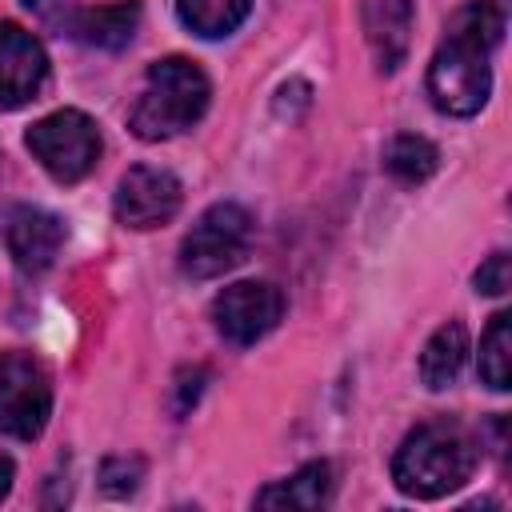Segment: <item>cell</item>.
<instances>
[{
    "label": "cell",
    "mask_w": 512,
    "mask_h": 512,
    "mask_svg": "<svg viewBox=\"0 0 512 512\" xmlns=\"http://www.w3.org/2000/svg\"><path fill=\"white\" fill-rule=\"evenodd\" d=\"M504 36V16L488 0H472L448 16L444 40L428 64V96L448 116H472L484 108L492 72L488 52Z\"/></svg>",
    "instance_id": "obj_1"
},
{
    "label": "cell",
    "mask_w": 512,
    "mask_h": 512,
    "mask_svg": "<svg viewBox=\"0 0 512 512\" xmlns=\"http://www.w3.org/2000/svg\"><path fill=\"white\" fill-rule=\"evenodd\" d=\"M476 440L452 420H428L404 436L392 456V480L404 496L436 500L456 492L476 472Z\"/></svg>",
    "instance_id": "obj_2"
},
{
    "label": "cell",
    "mask_w": 512,
    "mask_h": 512,
    "mask_svg": "<svg viewBox=\"0 0 512 512\" xmlns=\"http://www.w3.org/2000/svg\"><path fill=\"white\" fill-rule=\"evenodd\" d=\"M208 76L196 60L164 56L148 68L144 92L136 96L128 112V128L140 140H168L184 128H192L208 108Z\"/></svg>",
    "instance_id": "obj_3"
},
{
    "label": "cell",
    "mask_w": 512,
    "mask_h": 512,
    "mask_svg": "<svg viewBox=\"0 0 512 512\" xmlns=\"http://www.w3.org/2000/svg\"><path fill=\"white\" fill-rule=\"evenodd\" d=\"M248 248H252V216H248V208H240L232 200H220L184 236L180 272L192 276V280L224 276L248 256Z\"/></svg>",
    "instance_id": "obj_4"
},
{
    "label": "cell",
    "mask_w": 512,
    "mask_h": 512,
    "mask_svg": "<svg viewBox=\"0 0 512 512\" xmlns=\"http://www.w3.org/2000/svg\"><path fill=\"white\" fill-rule=\"evenodd\" d=\"M24 144L40 160V168L60 184L84 180L100 160V132H96L92 116H84L80 108H60V112L36 120L24 136Z\"/></svg>",
    "instance_id": "obj_5"
},
{
    "label": "cell",
    "mask_w": 512,
    "mask_h": 512,
    "mask_svg": "<svg viewBox=\"0 0 512 512\" xmlns=\"http://www.w3.org/2000/svg\"><path fill=\"white\" fill-rule=\"evenodd\" d=\"M52 412V384L40 360L28 352L0 356V432L16 440H32L44 432Z\"/></svg>",
    "instance_id": "obj_6"
},
{
    "label": "cell",
    "mask_w": 512,
    "mask_h": 512,
    "mask_svg": "<svg viewBox=\"0 0 512 512\" xmlns=\"http://www.w3.org/2000/svg\"><path fill=\"white\" fill-rule=\"evenodd\" d=\"M284 312V296L280 288L264 284V280H240V284H228L216 300H212V320H216V332L236 344V348H248L256 344L260 336H268L276 328Z\"/></svg>",
    "instance_id": "obj_7"
},
{
    "label": "cell",
    "mask_w": 512,
    "mask_h": 512,
    "mask_svg": "<svg viewBox=\"0 0 512 512\" xmlns=\"http://www.w3.org/2000/svg\"><path fill=\"white\" fill-rule=\"evenodd\" d=\"M180 208V180L168 168H152V164H136L120 176L116 184V200L112 212L124 228H156L164 220H172Z\"/></svg>",
    "instance_id": "obj_8"
},
{
    "label": "cell",
    "mask_w": 512,
    "mask_h": 512,
    "mask_svg": "<svg viewBox=\"0 0 512 512\" xmlns=\"http://www.w3.org/2000/svg\"><path fill=\"white\" fill-rule=\"evenodd\" d=\"M48 76V56L32 32L0 20V108L28 104Z\"/></svg>",
    "instance_id": "obj_9"
},
{
    "label": "cell",
    "mask_w": 512,
    "mask_h": 512,
    "mask_svg": "<svg viewBox=\"0 0 512 512\" xmlns=\"http://www.w3.org/2000/svg\"><path fill=\"white\" fill-rule=\"evenodd\" d=\"M4 240H8V252L16 260V268L44 272L56 260L60 244H64V220L52 216V212H44V208L20 204L4 220Z\"/></svg>",
    "instance_id": "obj_10"
},
{
    "label": "cell",
    "mask_w": 512,
    "mask_h": 512,
    "mask_svg": "<svg viewBox=\"0 0 512 512\" xmlns=\"http://www.w3.org/2000/svg\"><path fill=\"white\" fill-rule=\"evenodd\" d=\"M364 40L380 72H396L412 44V0H364Z\"/></svg>",
    "instance_id": "obj_11"
},
{
    "label": "cell",
    "mask_w": 512,
    "mask_h": 512,
    "mask_svg": "<svg viewBox=\"0 0 512 512\" xmlns=\"http://www.w3.org/2000/svg\"><path fill=\"white\" fill-rule=\"evenodd\" d=\"M136 24H140V4L124 0V4L92 8V12H72L64 32L76 36L80 44H92V48H124L132 40Z\"/></svg>",
    "instance_id": "obj_12"
},
{
    "label": "cell",
    "mask_w": 512,
    "mask_h": 512,
    "mask_svg": "<svg viewBox=\"0 0 512 512\" xmlns=\"http://www.w3.org/2000/svg\"><path fill=\"white\" fill-rule=\"evenodd\" d=\"M332 496V468L324 460L304 464L288 480H276L256 492V508H320Z\"/></svg>",
    "instance_id": "obj_13"
},
{
    "label": "cell",
    "mask_w": 512,
    "mask_h": 512,
    "mask_svg": "<svg viewBox=\"0 0 512 512\" xmlns=\"http://www.w3.org/2000/svg\"><path fill=\"white\" fill-rule=\"evenodd\" d=\"M464 356H468V332H464V324L460 320L440 324L428 336L424 352H420V380L428 388H448L456 380V372L464 368Z\"/></svg>",
    "instance_id": "obj_14"
},
{
    "label": "cell",
    "mask_w": 512,
    "mask_h": 512,
    "mask_svg": "<svg viewBox=\"0 0 512 512\" xmlns=\"http://www.w3.org/2000/svg\"><path fill=\"white\" fill-rule=\"evenodd\" d=\"M436 148L424 140V136H416V132H400V136H392L388 140V148H384V168H388V176L392 180H400V184H420V180H428L432 172H436Z\"/></svg>",
    "instance_id": "obj_15"
},
{
    "label": "cell",
    "mask_w": 512,
    "mask_h": 512,
    "mask_svg": "<svg viewBox=\"0 0 512 512\" xmlns=\"http://www.w3.org/2000/svg\"><path fill=\"white\" fill-rule=\"evenodd\" d=\"M252 0H176L180 20L196 32V36H228L244 16H248Z\"/></svg>",
    "instance_id": "obj_16"
},
{
    "label": "cell",
    "mask_w": 512,
    "mask_h": 512,
    "mask_svg": "<svg viewBox=\"0 0 512 512\" xmlns=\"http://www.w3.org/2000/svg\"><path fill=\"white\" fill-rule=\"evenodd\" d=\"M480 376L496 392L512 384V316L508 312H496L480 340Z\"/></svg>",
    "instance_id": "obj_17"
},
{
    "label": "cell",
    "mask_w": 512,
    "mask_h": 512,
    "mask_svg": "<svg viewBox=\"0 0 512 512\" xmlns=\"http://www.w3.org/2000/svg\"><path fill=\"white\" fill-rule=\"evenodd\" d=\"M140 460H128V456H108L100 464V488L108 496H128L136 484H140Z\"/></svg>",
    "instance_id": "obj_18"
},
{
    "label": "cell",
    "mask_w": 512,
    "mask_h": 512,
    "mask_svg": "<svg viewBox=\"0 0 512 512\" xmlns=\"http://www.w3.org/2000/svg\"><path fill=\"white\" fill-rule=\"evenodd\" d=\"M508 284H512V260H508V252H496V256H488L476 268V292L500 296V292H508Z\"/></svg>",
    "instance_id": "obj_19"
},
{
    "label": "cell",
    "mask_w": 512,
    "mask_h": 512,
    "mask_svg": "<svg viewBox=\"0 0 512 512\" xmlns=\"http://www.w3.org/2000/svg\"><path fill=\"white\" fill-rule=\"evenodd\" d=\"M24 8H32L44 24H52V28H68V20H72V8L64 4V0H24Z\"/></svg>",
    "instance_id": "obj_20"
},
{
    "label": "cell",
    "mask_w": 512,
    "mask_h": 512,
    "mask_svg": "<svg viewBox=\"0 0 512 512\" xmlns=\"http://www.w3.org/2000/svg\"><path fill=\"white\" fill-rule=\"evenodd\" d=\"M180 400H176V412H184L188 404H196V396L204 392V368H192V372H180Z\"/></svg>",
    "instance_id": "obj_21"
},
{
    "label": "cell",
    "mask_w": 512,
    "mask_h": 512,
    "mask_svg": "<svg viewBox=\"0 0 512 512\" xmlns=\"http://www.w3.org/2000/svg\"><path fill=\"white\" fill-rule=\"evenodd\" d=\"M12 476H16V468H12V460L0 452V500L8 496V488H12Z\"/></svg>",
    "instance_id": "obj_22"
}]
</instances>
